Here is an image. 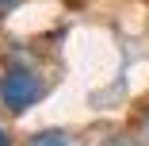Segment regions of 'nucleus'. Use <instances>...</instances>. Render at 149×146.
Instances as JSON below:
<instances>
[{"instance_id":"nucleus-1","label":"nucleus","mask_w":149,"mask_h":146,"mask_svg":"<svg viewBox=\"0 0 149 146\" xmlns=\"http://www.w3.org/2000/svg\"><path fill=\"white\" fill-rule=\"evenodd\" d=\"M42 81H38V73H31V69H23V66H12L4 77H0V104H4L12 115H23L27 108H35L38 100H42Z\"/></svg>"},{"instance_id":"nucleus-6","label":"nucleus","mask_w":149,"mask_h":146,"mask_svg":"<svg viewBox=\"0 0 149 146\" xmlns=\"http://www.w3.org/2000/svg\"><path fill=\"white\" fill-rule=\"evenodd\" d=\"M19 0H0V12H8V8H15Z\"/></svg>"},{"instance_id":"nucleus-2","label":"nucleus","mask_w":149,"mask_h":146,"mask_svg":"<svg viewBox=\"0 0 149 146\" xmlns=\"http://www.w3.org/2000/svg\"><path fill=\"white\" fill-rule=\"evenodd\" d=\"M27 146H69V135H61V131H38Z\"/></svg>"},{"instance_id":"nucleus-3","label":"nucleus","mask_w":149,"mask_h":146,"mask_svg":"<svg viewBox=\"0 0 149 146\" xmlns=\"http://www.w3.org/2000/svg\"><path fill=\"white\" fill-rule=\"evenodd\" d=\"M103 146H141V142H138L134 135H107V142H103Z\"/></svg>"},{"instance_id":"nucleus-5","label":"nucleus","mask_w":149,"mask_h":146,"mask_svg":"<svg viewBox=\"0 0 149 146\" xmlns=\"http://www.w3.org/2000/svg\"><path fill=\"white\" fill-rule=\"evenodd\" d=\"M0 146H12V135H8L4 127H0Z\"/></svg>"},{"instance_id":"nucleus-4","label":"nucleus","mask_w":149,"mask_h":146,"mask_svg":"<svg viewBox=\"0 0 149 146\" xmlns=\"http://www.w3.org/2000/svg\"><path fill=\"white\" fill-rule=\"evenodd\" d=\"M141 138H145V146H149V111L141 115Z\"/></svg>"}]
</instances>
